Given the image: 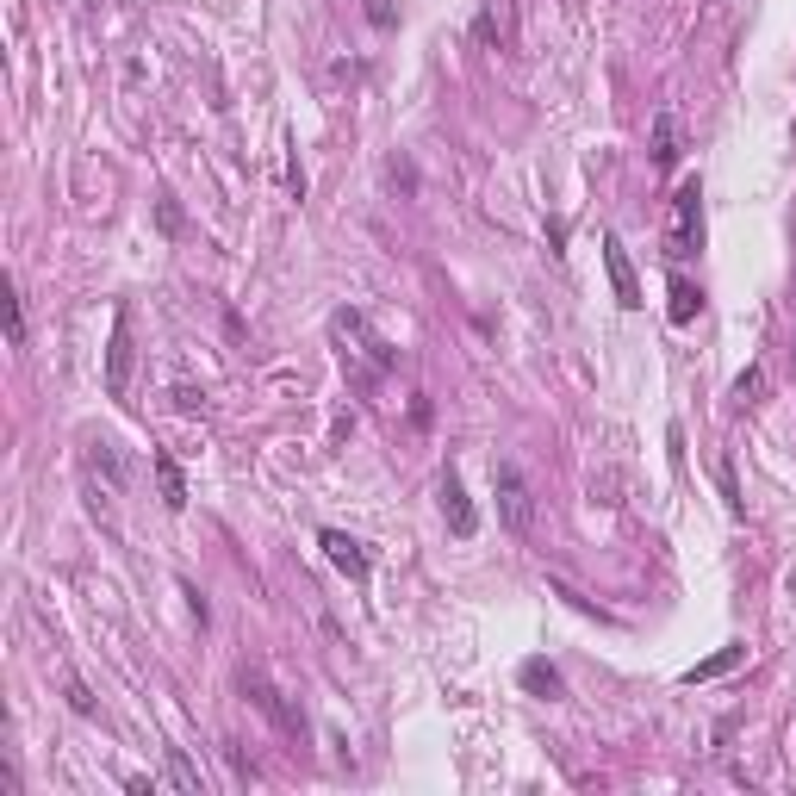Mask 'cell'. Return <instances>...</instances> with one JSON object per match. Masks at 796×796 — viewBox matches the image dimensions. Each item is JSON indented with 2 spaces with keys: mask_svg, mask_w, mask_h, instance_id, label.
<instances>
[{
  "mask_svg": "<svg viewBox=\"0 0 796 796\" xmlns=\"http://www.w3.org/2000/svg\"><path fill=\"white\" fill-rule=\"evenodd\" d=\"M492 498H498V523L529 542L535 535V486L517 461H492Z\"/></svg>",
  "mask_w": 796,
  "mask_h": 796,
  "instance_id": "cell-1",
  "label": "cell"
},
{
  "mask_svg": "<svg viewBox=\"0 0 796 796\" xmlns=\"http://www.w3.org/2000/svg\"><path fill=\"white\" fill-rule=\"evenodd\" d=\"M237 691H243L255 709H262V716H268L280 734H287V741H299V747H305V709H299L287 691H280L262 666H243V672H237Z\"/></svg>",
  "mask_w": 796,
  "mask_h": 796,
  "instance_id": "cell-2",
  "label": "cell"
},
{
  "mask_svg": "<svg viewBox=\"0 0 796 796\" xmlns=\"http://www.w3.org/2000/svg\"><path fill=\"white\" fill-rule=\"evenodd\" d=\"M330 336L343 343V355H361L374 374H392V367H398V349L386 343V336H374V324H367L361 311H336V318H330Z\"/></svg>",
  "mask_w": 796,
  "mask_h": 796,
  "instance_id": "cell-3",
  "label": "cell"
},
{
  "mask_svg": "<svg viewBox=\"0 0 796 796\" xmlns=\"http://www.w3.org/2000/svg\"><path fill=\"white\" fill-rule=\"evenodd\" d=\"M703 249V187L685 181L672 193V218H666V255L672 262H685V255Z\"/></svg>",
  "mask_w": 796,
  "mask_h": 796,
  "instance_id": "cell-4",
  "label": "cell"
},
{
  "mask_svg": "<svg viewBox=\"0 0 796 796\" xmlns=\"http://www.w3.org/2000/svg\"><path fill=\"white\" fill-rule=\"evenodd\" d=\"M131 367H137L131 311H119V318H112V336H106V398H131Z\"/></svg>",
  "mask_w": 796,
  "mask_h": 796,
  "instance_id": "cell-5",
  "label": "cell"
},
{
  "mask_svg": "<svg viewBox=\"0 0 796 796\" xmlns=\"http://www.w3.org/2000/svg\"><path fill=\"white\" fill-rule=\"evenodd\" d=\"M436 492H442V517H448V529L461 535V542H467V535H479V510H473V498H467V486H461V473L448 467Z\"/></svg>",
  "mask_w": 796,
  "mask_h": 796,
  "instance_id": "cell-6",
  "label": "cell"
},
{
  "mask_svg": "<svg viewBox=\"0 0 796 796\" xmlns=\"http://www.w3.org/2000/svg\"><path fill=\"white\" fill-rule=\"evenodd\" d=\"M604 268H610L616 305L635 311V305H641V280H635V262H629V249H622V237H604Z\"/></svg>",
  "mask_w": 796,
  "mask_h": 796,
  "instance_id": "cell-7",
  "label": "cell"
},
{
  "mask_svg": "<svg viewBox=\"0 0 796 796\" xmlns=\"http://www.w3.org/2000/svg\"><path fill=\"white\" fill-rule=\"evenodd\" d=\"M318 548H324V560L336 566V573H343V579H367V554H361V542H355V535H343V529H324L318 535Z\"/></svg>",
  "mask_w": 796,
  "mask_h": 796,
  "instance_id": "cell-8",
  "label": "cell"
},
{
  "mask_svg": "<svg viewBox=\"0 0 796 796\" xmlns=\"http://www.w3.org/2000/svg\"><path fill=\"white\" fill-rule=\"evenodd\" d=\"M473 32L492 50H517V7H510V0H492V7L473 19Z\"/></svg>",
  "mask_w": 796,
  "mask_h": 796,
  "instance_id": "cell-9",
  "label": "cell"
},
{
  "mask_svg": "<svg viewBox=\"0 0 796 796\" xmlns=\"http://www.w3.org/2000/svg\"><path fill=\"white\" fill-rule=\"evenodd\" d=\"M678 150H685V137H678V119H672V112H660V119H653V137H647V156H653V168L666 175V168L678 162Z\"/></svg>",
  "mask_w": 796,
  "mask_h": 796,
  "instance_id": "cell-10",
  "label": "cell"
},
{
  "mask_svg": "<svg viewBox=\"0 0 796 796\" xmlns=\"http://www.w3.org/2000/svg\"><path fill=\"white\" fill-rule=\"evenodd\" d=\"M747 660V647L741 641H734V647H722V653H709V660H697L691 672H685V685H709V678H722V672H734V666H741Z\"/></svg>",
  "mask_w": 796,
  "mask_h": 796,
  "instance_id": "cell-11",
  "label": "cell"
},
{
  "mask_svg": "<svg viewBox=\"0 0 796 796\" xmlns=\"http://www.w3.org/2000/svg\"><path fill=\"white\" fill-rule=\"evenodd\" d=\"M94 473L106 479V492H125V461H119V442H94Z\"/></svg>",
  "mask_w": 796,
  "mask_h": 796,
  "instance_id": "cell-12",
  "label": "cell"
},
{
  "mask_svg": "<svg viewBox=\"0 0 796 796\" xmlns=\"http://www.w3.org/2000/svg\"><path fill=\"white\" fill-rule=\"evenodd\" d=\"M150 467H156V486H162V504H168V510H181V504H187V479H181V467H175V461H168V454H156V461H150Z\"/></svg>",
  "mask_w": 796,
  "mask_h": 796,
  "instance_id": "cell-13",
  "label": "cell"
},
{
  "mask_svg": "<svg viewBox=\"0 0 796 796\" xmlns=\"http://www.w3.org/2000/svg\"><path fill=\"white\" fill-rule=\"evenodd\" d=\"M168 784H175V790H187V796H199V790H206V784H199V765L175 747V753H168Z\"/></svg>",
  "mask_w": 796,
  "mask_h": 796,
  "instance_id": "cell-14",
  "label": "cell"
},
{
  "mask_svg": "<svg viewBox=\"0 0 796 796\" xmlns=\"http://www.w3.org/2000/svg\"><path fill=\"white\" fill-rule=\"evenodd\" d=\"M697 305H703V293L691 287L685 274H678V280H672V324H691V318H697Z\"/></svg>",
  "mask_w": 796,
  "mask_h": 796,
  "instance_id": "cell-15",
  "label": "cell"
},
{
  "mask_svg": "<svg viewBox=\"0 0 796 796\" xmlns=\"http://www.w3.org/2000/svg\"><path fill=\"white\" fill-rule=\"evenodd\" d=\"M523 685H529L535 697H560V672L542 666V660H529V666H523Z\"/></svg>",
  "mask_w": 796,
  "mask_h": 796,
  "instance_id": "cell-16",
  "label": "cell"
},
{
  "mask_svg": "<svg viewBox=\"0 0 796 796\" xmlns=\"http://www.w3.org/2000/svg\"><path fill=\"white\" fill-rule=\"evenodd\" d=\"M759 392H765V367L753 361L741 380H734V405H759Z\"/></svg>",
  "mask_w": 796,
  "mask_h": 796,
  "instance_id": "cell-17",
  "label": "cell"
},
{
  "mask_svg": "<svg viewBox=\"0 0 796 796\" xmlns=\"http://www.w3.org/2000/svg\"><path fill=\"white\" fill-rule=\"evenodd\" d=\"M63 697H69V709H75V716H100V703L88 697V685H81V678H75V672L63 678Z\"/></svg>",
  "mask_w": 796,
  "mask_h": 796,
  "instance_id": "cell-18",
  "label": "cell"
},
{
  "mask_svg": "<svg viewBox=\"0 0 796 796\" xmlns=\"http://www.w3.org/2000/svg\"><path fill=\"white\" fill-rule=\"evenodd\" d=\"M591 498H597V504H622V473H616V467H604V473L591 479Z\"/></svg>",
  "mask_w": 796,
  "mask_h": 796,
  "instance_id": "cell-19",
  "label": "cell"
},
{
  "mask_svg": "<svg viewBox=\"0 0 796 796\" xmlns=\"http://www.w3.org/2000/svg\"><path fill=\"white\" fill-rule=\"evenodd\" d=\"M7 318H13V349H25V299L7 293Z\"/></svg>",
  "mask_w": 796,
  "mask_h": 796,
  "instance_id": "cell-20",
  "label": "cell"
},
{
  "mask_svg": "<svg viewBox=\"0 0 796 796\" xmlns=\"http://www.w3.org/2000/svg\"><path fill=\"white\" fill-rule=\"evenodd\" d=\"M168 398H175V411H206V392H193V386H175V392H168Z\"/></svg>",
  "mask_w": 796,
  "mask_h": 796,
  "instance_id": "cell-21",
  "label": "cell"
},
{
  "mask_svg": "<svg viewBox=\"0 0 796 796\" xmlns=\"http://www.w3.org/2000/svg\"><path fill=\"white\" fill-rule=\"evenodd\" d=\"M386 175H392V187H405V193L417 187V168H411V162H392V168H386Z\"/></svg>",
  "mask_w": 796,
  "mask_h": 796,
  "instance_id": "cell-22",
  "label": "cell"
},
{
  "mask_svg": "<svg viewBox=\"0 0 796 796\" xmlns=\"http://www.w3.org/2000/svg\"><path fill=\"white\" fill-rule=\"evenodd\" d=\"M367 19H374V25H386V32H392V25H398V13L386 7V0H367Z\"/></svg>",
  "mask_w": 796,
  "mask_h": 796,
  "instance_id": "cell-23",
  "label": "cell"
}]
</instances>
